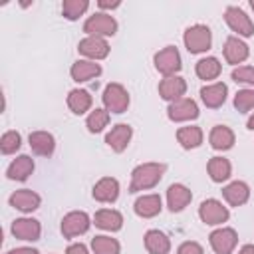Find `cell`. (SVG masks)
<instances>
[{"label": "cell", "instance_id": "1", "mask_svg": "<svg viewBox=\"0 0 254 254\" xmlns=\"http://www.w3.org/2000/svg\"><path fill=\"white\" fill-rule=\"evenodd\" d=\"M165 165L163 163H143L139 167L133 169L131 173V185H129V192H139V190H147L153 189L165 173Z\"/></svg>", "mask_w": 254, "mask_h": 254}, {"label": "cell", "instance_id": "2", "mask_svg": "<svg viewBox=\"0 0 254 254\" xmlns=\"http://www.w3.org/2000/svg\"><path fill=\"white\" fill-rule=\"evenodd\" d=\"M183 42L187 46V50L190 54H202L210 48L212 44V34H210V28L204 26V24H194V26H189L185 36H183Z\"/></svg>", "mask_w": 254, "mask_h": 254}, {"label": "cell", "instance_id": "3", "mask_svg": "<svg viewBox=\"0 0 254 254\" xmlns=\"http://www.w3.org/2000/svg\"><path fill=\"white\" fill-rule=\"evenodd\" d=\"M103 105L109 113H123L129 107V93L121 83H109L103 89Z\"/></svg>", "mask_w": 254, "mask_h": 254}, {"label": "cell", "instance_id": "4", "mask_svg": "<svg viewBox=\"0 0 254 254\" xmlns=\"http://www.w3.org/2000/svg\"><path fill=\"white\" fill-rule=\"evenodd\" d=\"M83 32L87 36H113L117 32V22L113 16L105 14V12H95L93 16H89L83 24Z\"/></svg>", "mask_w": 254, "mask_h": 254}, {"label": "cell", "instance_id": "5", "mask_svg": "<svg viewBox=\"0 0 254 254\" xmlns=\"http://www.w3.org/2000/svg\"><path fill=\"white\" fill-rule=\"evenodd\" d=\"M198 216H200V220H202L204 224L216 226V224L226 222L228 216H230V212H228V208H226L220 200H216V198H206V200H202L200 206H198Z\"/></svg>", "mask_w": 254, "mask_h": 254}, {"label": "cell", "instance_id": "6", "mask_svg": "<svg viewBox=\"0 0 254 254\" xmlns=\"http://www.w3.org/2000/svg\"><path fill=\"white\" fill-rule=\"evenodd\" d=\"M155 67L159 73H163L165 77L175 75L181 69V56L179 50L175 46H167L161 52L155 54Z\"/></svg>", "mask_w": 254, "mask_h": 254}, {"label": "cell", "instance_id": "7", "mask_svg": "<svg viewBox=\"0 0 254 254\" xmlns=\"http://www.w3.org/2000/svg\"><path fill=\"white\" fill-rule=\"evenodd\" d=\"M224 20L226 24L230 26L232 32H236L238 36H244V38H250L254 34V24L252 20L246 16L244 10H240L238 6H228L226 12H224Z\"/></svg>", "mask_w": 254, "mask_h": 254}, {"label": "cell", "instance_id": "8", "mask_svg": "<svg viewBox=\"0 0 254 254\" xmlns=\"http://www.w3.org/2000/svg\"><path fill=\"white\" fill-rule=\"evenodd\" d=\"M89 216L83 212V210H73V212H67L64 218H62V234L65 238H73V236H79L83 232L89 230Z\"/></svg>", "mask_w": 254, "mask_h": 254}, {"label": "cell", "instance_id": "9", "mask_svg": "<svg viewBox=\"0 0 254 254\" xmlns=\"http://www.w3.org/2000/svg\"><path fill=\"white\" fill-rule=\"evenodd\" d=\"M208 240L216 254H232L238 242V234L234 228H216L214 232H210Z\"/></svg>", "mask_w": 254, "mask_h": 254}, {"label": "cell", "instance_id": "10", "mask_svg": "<svg viewBox=\"0 0 254 254\" xmlns=\"http://www.w3.org/2000/svg\"><path fill=\"white\" fill-rule=\"evenodd\" d=\"M77 52L89 60H103L109 54V44L105 42V38L87 36L77 44Z\"/></svg>", "mask_w": 254, "mask_h": 254}, {"label": "cell", "instance_id": "11", "mask_svg": "<svg viewBox=\"0 0 254 254\" xmlns=\"http://www.w3.org/2000/svg\"><path fill=\"white\" fill-rule=\"evenodd\" d=\"M167 115L171 121H190L198 117V107L192 99L181 97L177 101H171V105L167 107Z\"/></svg>", "mask_w": 254, "mask_h": 254}, {"label": "cell", "instance_id": "12", "mask_svg": "<svg viewBox=\"0 0 254 254\" xmlns=\"http://www.w3.org/2000/svg\"><path fill=\"white\" fill-rule=\"evenodd\" d=\"M8 202H10V206H14V208H18L22 212H32V210H36L40 206L42 198H40L38 192L30 190V189H20V190L10 194Z\"/></svg>", "mask_w": 254, "mask_h": 254}, {"label": "cell", "instance_id": "13", "mask_svg": "<svg viewBox=\"0 0 254 254\" xmlns=\"http://www.w3.org/2000/svg\"><path fill=\"white\" fill-rule=\"evenodd\" d=\"M12 234L20 240H28V242H34L40 238L42 234V226L36 218H16L12 222Z\"/></svg>", "mask_w": 254, "mask_h": 254}, {"label": "cell", "instance_id": "14", "mask_svg": "<svg viewBox=\"0 0 254 254\" xmlns=\"http://www.w3.org/2000/svg\"><path fill=\"white\" fill-rule=\"evenodd\" d=\"M131 135H133L131 125H127V123H117V125L111 127V131L107 133L105 143H107L115 153H121V151L127 149V145H129V141H131Z\"/></svg>", "mask_w": 254, "mask_h": 254}, {"label": "cell", "instance_id": "15", "mask_svg": "<svg viewBox=\"0 0 254 254\" xmlns=\"http://www.w3.org/2000/svg\"><path fill=\"white\" fill-rule=\"evenodd\" d=\"M190 200H192V192L185 185L175 183L167 189V204L171 212H181Z\"/></svg>", "mask_w": 254, "mask_h": 254}, {"label": "cell", "instance_id": "16", "mask_svg": "<svg viewBox=\"0 0 254 254\" xmlns=\"http://www.w3.org/2000/svg\"><path fill=\"white\" fill-rule=\"evenodd\" d=\"M187 91V81L179 75H171V77H165L161 83H159V95L167 101H177L185 95Z\"/></svg>", "mask_w": 254, "mask_h": 254}, {"label": "cell", "instance_id": "17", "mask_svg": "<svg viewBox=\"0 0 254 254\" xmlns=\"http://www.w3.org/2000/svg\"><path fill=\"white\" fill-rule=\"evenodd\" d=\"M226 93H228V87L222 83V81H216V83H210V85H204L200 89V99L206 107L210 109H216L220 107L224 101H226Z\"/></svg>", "mask_w": 254, "mask_h": 254}, {"label": "cell", "instance_id": "18", "mask_svg": "<svg viewBox=\"0 0 254 254\" xmlns=\"http://www.w3.org/2000/svg\"><path fill=\"white\" fill-rule=\"evenodd\" d=\"M119 196V183L113 177H103L93 187V198L99 202H113Z\"/></svg>", "mask_w": 254, "mask_h": 254}, {"label": "cell", "instance_id": "19", "mask_svg": "<svg viewBox=\"0 0 254 254\" xmlns=\"http://www.w3.org/2000/svg\"><path fill=\"white\" fill-rule=\"evenodd\" d=\"M161 208H163V202H161L159 194H143L133 204L135 214L141 216V218H153L161 212Z\"/></svg>", "mask_w": 254, "mask_h": 254}, {"label": "cell", "instance_id": "20", "mask_svg": "<svg viewBox=\"0 0 254 254\" xmlns=\"http://www.w3.org/2000/svg\"><path fill=\"white\" fill-rule=\"evenodd\" d=\"M30 149L40 157H50L56 149V139L48 131H34L30 133Z\"/></svg>", "mask_w": 254, "mask_h": 254}, {"label": "cell", "instance_id": "21", "mask_svg": "<svg viewBox=\"0 0 254 254\" xmlns=\"http://www.w3.org/2000/svg\"><path fill=\"white\" fill-rule=\"evenodd\" d=\"M248 46L240 40V38H236V36H230V38H226V42H224V60L228 62V64H242L246 58H248Z\"/></svg>", "mask_w": 254, "mask_h": 254}, {"label": "cell", "instance_id": "22", "mask_svg": "<svg viewBox=\"0 0 254 254\" xmlns=\"http://www.w3.org/2000/svg\"><path fill=\"white\" fill-rule=\"evenodd\" d=\"M69 73H71L73 81L81 83V81H87V79L97 77V75L101 73V65L95 64V62H91V60H77V62L71 65Z\"/></svg>", "mask_w": 254, "mask_h": 254}, {"label": "cell", "instance_id": "23", "mask_svg": "<svg viewBox=\"0 0 254 254\" xmlns=\"http://www.w3.org/2000/svg\"><path fill=\"white\" fill-rule=\"evenodd\" d=\"M222 196H224V200H226L230 206H240V204H244V202L248 200L250 189H248L246 183L234 181V183H230V185H226V187L222 189Z\"/></svg>", "mask_w": 254, "mask_h": 254}, {"label": "cell", "instance_id": "24", "mask_svg": "<svg viewBox=\"0 0 254 254\" xmlns=\"http://www.w3.org/2000/svg\"><path fill=\"white\" fill-rule=\"evenodd\" d=\"M95 226L101 228V230H109V232H115L123 226V216L121 212L113 210V208H101L95 212V218H93Z\"/></svg>", "mask_w": 254, "mask_h": 254}, {"label": "cell", "instance_id": "25", "mask_svg": "<svg viewBox=\"0 0 254 254\" xmlns=\"http://www.w3.org/2000/svg\"><path fill=\"white\" fill-rule=\"evenodd\" d=\"M32 171H34V161H32L28 155H20V157H16V159L8 165L6 175H8V179H12V181H26V179L32 175Z\"/></svg>", "mask_w": 254, "mask_h": 254}, {"label": "cell", "instance_id": "26", "mask_svg": "<svg viewBox=\"0 0 254 254\" xmlns=\"http://www.w3.org/2000/svg\"><path fill=\"white\" fill-rule=\"evenodd\" d=\"M208 141H210L212 149L226 151V149H230L234 145V133L226 125H216V127H212V131L208 135Z\"/></svg>", "mask_w": 254, "mask_h": 254}, {"label": "cell", "instance_id": "27", "mask_svg": "<svg viewBox=\"0 0 254 254\" xmlns=\"http://www.w3.org/2000/svg\"><path fill=\"white\" fill-rule=\"evenodd\" d=\"M145 248L149 254H169L171 240L161 230H147L145 232Z\"/></svg>", "mask_w": 254, "mask_h": 254}, {"label": "cell", "instance_id": "28", "mask_svg": "<svg viewBox=\"0 0 254 254\" xmlns=\"http://www.w3.org/2000/svg\"><path fill=\"white\" fill-rule=\"evenodd\" d=\"M177 141L181 143L183 149H196L202 143V131L196 125H189V127H181L177 131Z\"/></svg>", "mask_w": 254, "mask_h": 254}, {"label": "cell", "instance_id": "29", "mask_svg": "<svg viewBox=\"0 0 254 254\" xmlns=\"http://www.w3.org/2000/svg\"><path fill=\"white\" fill-rule=\"evenodd\" d=\"M220 69H222L220 62H218L216 58H212V56L198 60V62H196V65H194V71H196V75H198L200 79H204V81L218 77V75H220Z\"/></svg>", "mask_w": 254, "mask_h": 254}, {"label": "cell", "instance_id": "30", "mask_svg": "<svg viewBox=\"0 0 254 254\" xmlns=\"http://www.w3.org/2000/svg\"><path fill=\"white\" fill-rule=\"evenodd\" d=\"M67 107L75 115L85 113L91 107V95H89V91H85V89H71L69 95H67Z\"/></svg>", "mask_w": 254, "mask_h": 254}, {"label": "cell", "instance_id": "31", "mask_svg": "<svg viewBox=\"0 0 254 254\" xmlns=\"http://www.w3.org/2000/svg\"><path fill=\"white\" fill-rule=\"evenodd\" d=\"M206 169H208V175H210V179H212L214 183L226 181V179L230 177V173H232V167H230L228 159H224V157H212V159L208 161Z\"/></svg>", "mask_w": 254, "mask_h": 254}, {"label": "cell", "instance_id": "32", "mask_svg": "<svg viewBox=\"0 0 254 254\" xmlns=\"http://www.w3.org/2000/svg\"><path fill=\"white\" fill-rule=\"evenodd\" d=\"M91 248L95 254H119V242L111 236H95L91 240Z\"/></svg>", "mask_w": 254, "mask_h": 254}, {"label": "cell", "instance_id": "33", "mask_svg": "<svg viewBox=\"0 0 254 254\" xmlns=\"http://www.w3.org/2000/svg\"><path fill=\"white\" fill-rule=\"evenodd\" d=\"M107 123H109V111H107V109H93V111L89 113L87 121H85L89 133H99V131H103V127H107Z\"/></svg>", "mask_w": 254, "mask_h": 254}, {"label": "cell", "instance_id": "34", "mask_svg": "<svg viewBox=\"0 0 254 254\" xmlns=\"http://www.w3.org/2000/svg\"><path fill=\"white\" fill-rule=\"evenodd\" d=\"M87 8H89L87 0H64L62 4V12L67 20H77Z\"/></svg>", "mask_w": 254, "mask_h": 254}, {"label": "cell", "instance_id": "35", "mask_svg": "<svg viewBox=\"0 0 254 254\" xmlns=\"http://www.w3.org/2000/svg\"><path fill=\"white\" fill-rule=\"evenodd\" d=\"M20 145H22V137H20V133H16V131H6V133L2 135V139H0V149H2L4 155L16 153V151L20 149Z\"/></svg>", "mask_w": 254, "mask_h": 254}, {"label": "cell", "instance_id": "36", "mask_svg": "<svg viewBox=\"0 0 254 254\" xmlns=\"http://www.w3.org/2000/svg\"><path fill=\"white\" fill-rule=\"evenodd\" d=\"M234 107L242 113L250 111L254 107V89H240L234 95Z\"/></svg>", "mask_w": 254, "mask_h": 254}, {"label": "cell", "instance_id": "37", "mask_svg": "<svg viewBox=\"0 0 254 254\" xmlns=\"http://www.w3.org/2000/svg\"><path fill=\"white\" fill-rule=\"evenodd\" d=\"M232 79H234L236 83L254 85V67H252V65H242V67L232 69Z\"/></svg>", "mask_w": 254, "mask_h": 254}, {"label": "cell", "instance_id": "38", "mask_svg": "<svg viewBox=\"0 0 254 254\" xmlns=\"http://www.w3.org/2000/svg\"><path fill=\"white\" fill-rule=\"evenodd\" d=\"M177 254H204V250H202V246H200L198 242L189 240V242H183V244L179 246Z\"/></svg>", "mask_w": 254, "mask_h": 254}, {"label": "cell", "instance_id": "39", "mask_svg": "<svg viewBox=\"0 0 254 254\" xmlns=\"http://www.w3.org/2000/svg\"><path fill=\"white\" fill-rule=\"evenodd\" d=\"M65 254H89V252H87V248H85L83 244L75 242V244H69V246H67Z\"/></svg>", "mask_w": 254, "mask_h": 254}, {"label": "cell", "instance_id": "40", "mask_svg": "<svg viewBox=\"0 0 254 254\" xmlns=\"http://www.w3.org/2000/svg\"><path fill=\"white\" fill-rule=\"evenodd\" d=\"M6 254H40L36 248H26V246H22V248H14V250H8Z\"/></svg>", "mask_w": 254, "mask_h": 254}, {"label": "cell", "instance_id": "41", "mask_svg": "<svg viewBox=\"0 0 254 254\" xmlns=\"http://www.w3.org/2000/svg\"><path fill=\"white\" fill-rule=\"evenodd\" d=\"M97 6H99V8H117V6H119V2H117V0H115V2H105V0H99V2H97Z\"/></svg>", "mask_w": 254, "mask_h": 254}, {"label": "cell", "instance_id": "42", "mask_svg": "<svg viewBox=\"0 0 254 254\" xmlns=\"http://www.w3.org/2000/svg\"><path fill=\"white\" fill-rule=\"evenodd\" d=\"M238 254H254V246L252 244H246V246H242L238 250Z\"/></svg>", "mask_w": 254, "mask_h": 254}, {"label": "cell", "instance_id": "43", "mask_svg": "<svg viewBox=\"0 0 254 254\" xmlns=\"http://www.w3.org/2000/svg\"><path fill=\"white\" fill-rule=\"evenodd\" d=\"M248 129H254V115L248 119Z\"/></svg>", "mask_w": 254, "mask_h": 254}, {"label": "cell", "instance_id": "44", "mask_svg": "<svg viewBox=\"0 0 254 254\" xmlns=\"http://www.w3.org/2000/svg\"><path fill=\"white\" fill-rule=\"evenodd\" d=\"M250 6H252V10H254V0H252V2H250Z\"/></svg>", "mask_w": 254, "mask_h": 254}]
</instances>
